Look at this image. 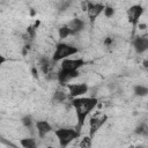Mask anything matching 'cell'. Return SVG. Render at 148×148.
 <instances>
[{"label":"cell","mask_w":148,"mask_h":148,"mask_svg":"<svg viewBox=\"0 0 148 148\" xmlns=\"http://www.w3.org/2000/svg\"><path fill=\"white\" fill-rule=\"evenodd\" d=\"M86 10H88V15L90 17L91 21H94L99 13H102V10H104V5L102 3H92V2H87V8Z\"/></svg>","instance_id":"5b68a950"},{"label":"cell","mask_w":148,"mask_h":148,"mask_svg":"<svg viewBox=\"0 0 148 148\" xmlns=\"http://www.w3.org/2000/svg\"><path fill=\"white\" fill-rule=\"evenodd\" d=\"M133 46L136 50V52H139V53L145 52L148 49V38L146 36H141V37L135 38L133 40Z\"/></svg>","instance_id":"9c48e42d"},{"label":"cell","mask_w":148,"mask_h":148,"mask_svg":"<svg viewBox=\"0 0 148 148\" xmlns=\"http://www.w3.org/2000/svg\"><path fill=\"white\" fill-rule=\"evenodd\" d=\"M21 145L23 146V148H37L36 146V141L31 138H25V139H22L21 141Z\"/></svg>","instance_id":"4fadbf2b"},{"label":"cell","mask_w":148,"mask_h":148,"mask_svg":"<svg viewBox=\"0 0 148 148\" xmlns=\"http://www.w3.org/2000/svg\"><path fill=\"white\" fill-rule=\"evenodd\" d=\"M77 52V49L74 47V46H71L68 44H64V43H60L57 45L56 47V51L53 53V60L57 61V60H61L68 56H72L74 53Z\"/></svg>","instance_id":"3957f363"},{"label":"cell","mask_w":148,"mask_h":148,"mask_svg":"<svg viewBox=\"0 0 148 148\" xmlns=\"http://www.w3.org/2000/svg\"><path fill=\"white\" fill-rule=\"evenodd\" d=\"M104 14L106 17H111L114 14V9L112 7H104Z\"/></svg>","instance_id":"ffe728a7"},{"label":"cell","mask_w":148,"mask_h":148,"mask_svg":"<svg viewBox=\"0 0 148 148\" xmlns=\"http://www.w3.org/2000/svg\"><path fill=\"white\" fill-rule=\"evenodd\" d=\"M69 35H74V34H73V31H72L67 25H64V27H61V28L59 29V36H60L61 39L66 38V37L69 36Z\"/></svg>","instance_id":"5bb4252c"},{"label":"cell","mask_w":148,"mask_h":148,"mask_svg":"<svg viewBox=\"0 0 148 148\" xmlns=\"http://www.w3.org/2000/svg\"><path fill=\"white\" fill-rule=\"evenodd\" d=\"M40 67H42V71H43L44 73H47L49 67H50V62H49V60H47V59H43V60L40 61Z\"/></svg>","instance_id":"ac0fdd59"},{"label":"cell","mask_w":148,"mask_h":148,"mask_svg":"<svg viewBox=\"0 0 148 148\" xmlns=\"http://www.w3.org/2000/svg\"><path fill=\"white\" fill-rule=\"evenodd\" d=\"M73 106L75 108L76 111V117H77V126L76 131L79 132L80 128L82 127L87 116L89 112L96 106L97 99L95 97H81V98H74L72 102Z\"/></svg>","instance_id":"6da1fadb"},{"label":"cell","mask_w":148,"mask_h":148,"mask_svg":"<svg viewBox=\"0 0 148 148\" xmlns=\"http://www.w3.org/2000/svg\"><path fill=\"white\" fill-rule=\"evenodd\" d=\"M54 99L58 101V102H64V101L66 99V94H65L64 91L58 90V91L54 92Z\"/></svg>","instance_id":"e0dca14e"},{"label":"cell","mask_w":148,"mask_h":148,"mask_svg":"<svg viewBox=\"0 0 148 148\" xmlns=\"http://www.w3.org/2000/svg\"><path fill=\"white\" fill-rule=\"evenodd\" d=\"M69 94L72 97L80 96L82 94H86L88 91V86L86 83H79V84H68Z\"/></svg>","instance_id":"ba28073f"},{"label":"cell","mask_w":148,"mask_h":148,"mask_svg":"<svg viewBox=\"0 0 148 148\" xmlns=\"http://www.w3.org/2000/svg\"><path fill=\"white\" fill-rule=\"evenodd\" d=\"M59 143L62 148H65L72 140H74L75 138H77L79 132L76 130H72V128H59L57 131H54Z\"/></svg>","instance_id":"7a4b0ae2"},{"label":"cell","mask_w":148,"mask_h":148,"mask_svg":"<svg viewBox=\"0 0 148 148\" xmlns=\"http://www.w3.org/2000/svg\"><path fill=\"white\" fill-rule=\"evenodd\" d=\"M36 127H37V131H38V134H39L40 138H43L44 135H46L52 130L51 125L46 120H39V121H37L36 123Z\"/></svg>","instance_id":"8fae6325"},{"label":"cell","mask_w":148,"mask_h":148,"mask_svg":"<svg viewBox=\"0 0 148 148\" xmlns=\"http://www.w3.org/2000/svg\"><path fill=\"white\" fill-rule=\"evenodd\" d=\"M22 123H23V125H24V126L30 127V126H31V123H32L31 117H30V116H24V117L22 118Z\"/></svg>","instance_id":"d6986e66"},{"label":"cell","mask_w":148,"mask_h":148,"mask_svg":"<svg viewBox=\"0 0 148 148\" xmlns=\"http://www.w3.org/2000/svg\"><path fill=\"white\" fill-rule=\"evenodd\" d=\"M105 120H106V116H103V117H101V118L92 117V118L90 119V135L95 134L96 131L105 123Z\"/></svg>","instance_id":"30bf717a"},{"label":"cell","mask_w":148,"mask_h":148,"mask_svg":"<svg viewBox=\"0 0 148 148\" xmlns=\"http://www.w3.org/2000/svg\"><path fill=\"white\" fill-rule=\"evenodd\" d=\"M142 12H143V9H142L141 6H139V5L132 6V7L127 10V17H128V21H130L131 23H133V24H136V22H138L139 17L141 16Z\"/></svg>","instance_id":"8992f818"},{"label":"cell","mask_w":148,"mask_h":148,"mask_svg":"<svg viewBox=\"0 0 148 148\" xmlns=\"http://www.w3.org/2000/svg\"><path fill=\"white\" fill-rule=\"evenodd\" d=\"M47 148H54V147H47Z\"/></svg>","instance_id":"7402d4cb"},{"label":"cell","mask_w":148,"mask_h":148,"mask_svg":"<svg viewBox=\"0 0 148 148\" xmlns=\"http://www.w3.org/2000/svg\"><path fill=\"white\" fill-rule=\"evenodd\" d=\"M67 27L73 31V34H76V32H79V31H81L83 29L84 22L82 20H80V18H73L72 21L68 22Z\"/></svg>","instance_id":"7c38bea8"},{"label":"cell","mask_w":148,"mask_h":148,"mask_svg":"<svg viewBox=\"0 0 148 148\" xmlns=\"http://www.w3.org/2000/svg\"><path fill=\"white\" fill-rule=\"evenodd\" d=\"M5 61H6V58H5L3 56H1V54H0V65H1V64H3Z\"/></svg>","instance_id":"44dd1931"},{"label":"cell","mask_w":148,"mask_h":148,"mask_svg":"<svg viewBox=\"0 0 148 148\" xmlns=\"http://www.w3.org/2000/svg\"><path fill=\"white\" fill-rule=\"evenodd\" d=\"M83 65H84V61L82 59H65L61 62V69H65V71H77Z\"/></svg>","instance_id":"277c9868"},{"label":"cell","mask_w":148,"mask_h":148,"mask_svg":"<svg viewBox=\"0 0 148 148\" xmlns=\"http://www.w3.org/2000/svg\"><path fill=\"white\" fill-rule=\"evenodd\" d=\"M134 92L139 96H146L147 92H148V89H147V87H143V86H135L134 87Z\"/></svg>","instance_id":"9a60e30c"},{"label":"cell","mask_w":148,"mask_h":148,"mask_svg":"<svg viewBox=\"0 0 148 148\" xmlns=\"http://www.w3.org/2000/svg\"><path fill=\"white\" fill-rule=\"evenodd\" d=\"M91 146V139L89 136H84L80 142V148H90Z\"/></svg>","instance_id":"2e32d148"},{"label":"cell","mask_w":148,"mask_h":148,"mask_svg":"<svg viewBox=\"0 0 148 148\" xmlns=\"http://www.w3.org/2000/svg\"><path fill=\"white\" fill-rule=\"evenodd\" d=\"M77 75H79L77 71H65V69H61V71L58 73L57 77H58V81H59L61 84H65V83L69 82L72 79L76 77Z\"/></svg>","instance_id":"52a82bcc"}]
</instances>
